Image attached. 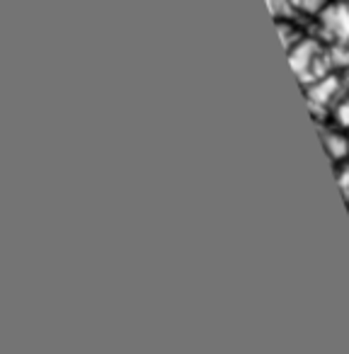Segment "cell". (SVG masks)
<instances>
[{"mask_svg":"<svg viewBox=\"0 0 349 354\" xmlns=\"http://www.w3.org/2000/svg\"><path fill=\"white\" fill-rule=\"evenodd\" d=\"M289 61L294 73L301 78L303 85L315 83L318 78L328 75L330 71V59L328 51H323V46L315 39H299L289 49Z\"/></svg>","mask_w":349,"mask_h":354,"instance_id":"6da1fadb","label":"cell"},{"mask_svg":"<svg viewBox=\"0 0 349 354\" xmlns=\"http://www.w3.org/2000/svg\"><path fill=\"white\" fill-rule=\"evenodd\" d=\"M320 32L330 44H349V6L347 3H328L318 15Z\"/></svg>","mask_w":349,"mask_h":354,"instance_id":"7a4b0ae2","label":"cell"},{"mask_svg":"<svg viewBox=\"0 0 349 354\" xmlns=\"http://www.w3.org/2000/svg\"><path fill=\"white\" fill-rule=\"evenodd\" d=\"M339 100H342V83L337 75H323L308 85L310 109H334Z\"/></svg>","mask_w":349,"mask_h":354,"instance_id":"3957f363","label":"cell"},{"mask_svg":"<svg viewBox=\"0 0 349 354\" xmlns=\"http://www.w3.org/2000/svg\"><path fill=\"white\" fill-rule=\"evenodd\" d=\"M320 133H323V143L332 160H342V158L349 156V136L334 131V129H325V127H320Z\"/></svg>","mask_w":349,"mask_h":354,"instance_id":"277c9868","label":"cell"},{"mask_svg":"<svg viewBox=\"0 0 349 354\" xmlns=\"http://www.w3.org/2000/svg\"><path fill=\"white\" fill-rule=\"evenodd\" d=\"M267 6H270V12L274 20L279 22H289V17L296 15L294 6H291V0H267Z\"/></svg>","mask_w":349,"mask_h":354,"instance_id":"5b68a950","label":"cell"},{"mask_svg":"<svg viewBox=\"0 0 349 354\" xmlns=\"http://www.w3.org/2000/svg\"><path fill=\"white\" fill-rule=\"evenodd\" d=\"M291 6L301 15H320L328 8V0H291Z\"/></svg>","mask_w":349,"mask_h":354,"instance_id":"8992f818","label":"cell"},{"mask_svg":"<svg viewBox=\"0 0 349 354\" xmlns=\"http://www.w3.org/2000/svg\"><path fill=\"white\" fill-rule=\"evenodd\" d=\"M334 119L342 129H349V97H342L337 104H334Z\"/></svg>","mask_w":349,"mask_h":354,"instance_id":"52a82bcc","label":"cell"},{"mask_svg":"<svg viewBox=\"0 0 349 354\" xmlns=\"http://www.w3.org/2000/svg\"><path fill=\"white\" fill-rule=\"evenodd\" d=\"M342 187H344V189H349V167L344 170V175H342Z\"/></svg>","mask_w":349,"mask_h":354,"instance_id":"ba28073f","label":"cell"}]
</instances>
